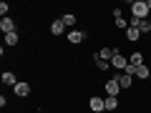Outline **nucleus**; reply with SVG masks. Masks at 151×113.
I'll return each mask as SVG.
<instances>
[{
	"label": "nucleus",
	"instance_id": "nucleus-9",
	"mask_svg": "<svg viewBox=\"0 0 151 113\" xmlns=\"http://www.w3.org/2000/svg\"><path fill=\"white\" fill-rule=\"evenodd\" d=\"M129 63L139 68V65H144V63H146V58H144V53H141V50H136V53H131V55H129Z\"/></svg>",
	"mask_w": 151,
	"mask_h": 113
},
{
	"label": "nucleus",
	"instance_id": "nucleus-5",
	"mask_svg": "<svg viewBox=\"0 0 151 113\" xmlns=\"http://www.w3.org/2000/svg\"><path fill=\"white\" fill-rule=\"evenodd\" d=\"M126 65H129V58H126L124 53H116V55H113L111 68H116V70H121V73H124V68H126Z\"/></svg>",
	"mask_w": 151,
	"mask_h": 113
},
{
	"label": "nucleus",
	"instance_id": "nucleus-17",
	"mask_svg": "<svg viewBox=\"0 0 151 113\" xmlns=\"http://www.w3.org/2000/svg\"><path fill=\"white\" fill-rule=\"evenodd\" d=\"M60 20H63V25H65V28H73L76 23H78V18H76L73 13H65V15L60 18Z\"/></svg>",
	"mask_w": 151,
	"mask_h": 113
},
{
	"label": "nucleus",
	"instance_id": "nucleus-26",
	"mask_svg": "<svg viewBox=\"0 0 151 113\" xmlns=\"http://www.w3.org/2000/svg\"><path fill=\"white\" fill-rule=\"evenodd\" d=\"M149 81H151V78H149Z\"/></svg>",
	"mask_w": 151,
	"mask_h": 113
},
{
	"label": "nucleus",
	"instance_id": "nucleus-13",
	"mask_svg": "<svg viewBox=\"0 0 151 113\" xmlns=\"http://www.w3.org/2000/svg\"><path fill=\"white\" fill-rule=\"evenodd\" d=\"M119 83H121V88H131L134 86V75H126V73H119Z\"/></svg>",
	"mask_w": 151,
	"mask_h": 113
},
{
	"label": "nucleus",
	"instance_id": "nucleus-3",
	"mask_svg": "<svg viewBox=\"0 0 151 113\" xmlns=\"http://www.w3.org/2000/svg\"><path fill=\"white\" fill-rule=\"evenodd\" d=\"M88 108H91L93 113H103V111H106V98L91 96V98H88Z\"/></svg>",
	"mask_w": 151,
	"mask_h": 113
},
{
	"label": "nucleus",
	"instance_id": "nucleus-1",
	"mask_svg": "<svg viewBox=\"0 0 151 113\" xmlns=\"http://www.w3.org/2000/svg\"><path fill=\"white\" fill-rule=\"evenodd\" d=\"M131 5V15L134 18H141V20H146V18H149V5H146L144 0H134V3H129Z\"/></svg>",
	"mask_w": 151,
	"mask_h": 113
},
{
	"label": "nucleus",
	"instance_id": "nucleus-20",
	"mask_svg": "<svg viewBox=\"0 0 151 113\" xmlns=\"http://www.w3.org/2000/svg\"><path fill=\"white\" fill-rule=\"evenodd\" d=\"M8 10H10V5L3 0V3H0V18H8Z\"/></svg>",
	"mask_w": 151,
	"mask_h": 113
},
{
	"label": "nucleus",
	"instance_id": "nucleus-7",
	"mask_svg": "<svg viewBox=\"0 0 151 113\" xmlns=\"http://www.w3.org/2000/svg\"><path fill=\"white\" fill-rule=\"evenodd\" d=\"M13 93H15L18 98H25V96H30V83H28V81H20L15 88H13Z\"/></svg>",
	"mask_w": 151,
	"mask_h": 113
},
{
	"label": "nucleus",
	"instance_id": "nucleus-15",
	"mask_svg": "<svg viewBox=\"0 0 151 113\" xmlns=\"http://www.w3.org/2000/svg\"><path fill=\"white\" fill-rule=\"evenodd\" d=\"M139 38H141V30H139V28H129V30H126V40H129V43H136Z\"/></svg>",
	"mask_w": 151,
	"mask_h": 113
},
{
	"label": "nucleus",
	"instance_id": "nucleus-2",
	"mask_svg": "<svg viewBox=\"0 0 151 113\" xmlns=\"http://www.w3.org/2000/svg\"><path fill=\"white\" fill-rule=\"evenodd\" d=\"M124 91L119 83V75H113V78H108L106 81V96H113V98H119V93Z\"/></svg>",
	"mask_w": 151,
	"mask_h": 113
},
{
	"label": "nucleus",
	"instance_id": "nucleus-11",
	"mask_svg": "<svg viewBox=\"0 0 151 113\" xmlns=\"http://www.w3.org/2000/svg\"><path fill=\"white\" fill-rule=\"evenodd\" d=\"M136 78H139V81H146V78H151V68L149 65H139V68H136Z\"/></svg>",
	"mask_w": 151,
	"mask_h": 113
},
{
	"label": "nucleus",
	"instance_id": "nucleus-19",
	"mask_svg": "<svg viewBox=\"0 0 151 113\" xmlns=\"http://www.w3.org/2000/svg\"><path fill=\"white\" fill-rule=\"evenodd\" d=\"M113 23H116V28H121V30H124V33L129 30V23H126L124 18H116V20H113Z\"/></svg>",
	"mask_w": 151,
	"mask_h": 113
},
{
	"label": "nucleus",
	"instance_id": "nucleus-18",
	"mask_svg": "<svg viewBox=\"0 0 151 113\" xmlns=\"http://www.w3.org/2000/svg\"><path fill=\"white\" fill-rule=\"evenodd\" d=\"M93 63H96V68H98V70H108V68H111V63H106V60L96 58V55H93Z\"/></svg>",
	"mask_w": 151,
	"mask_h": 113
},
{
	"label": "nucleus",
	"instance_id": "nucleus-10",
	"mask_svg": "<svg viewBox=\"0 0 151 113\" xmlns=\"http://www.w3.org/2000/svg\"><path fill=\"white\" fill-rule=\"evenodd\" d=\"M3 83H5V86H13V88H15L20 81L15 78V73H13V70H5V73H3Z\"/></svg>",
	"mask_w": 151,
	"mask_h": 113
},
{
	"label": "nucleus",
	"instance_id": "nucleus-21",
	"mask_svg": "<svg viewBox=\"0 0 151 113\" xmlns=\"http://www.w3.org/2000/svg\"><path fill=\"white\" fill-rule=\"evenodd\" d=\"M124 73H126V75H136V65H131V63H129V65L124 68Z\"/></svg>",
	"mask_w": 151,
	"mask_h": 113
},
{
	"label": "nucleus",
	"instance_id": "nucleus-8",
	"mask_svg": "<svg viewBox=\"0 0 151 113\" xmlns=\"http://www.w3.org/2000/svg\"><path fill=\"white\" fill-rule=\"evenodd\" d=\"M0 30H3V35L15 33V23H13V18H0Z\"/></svg>",
	"mask_w": 151,
	"mask_h": 113
},
{
	"label": "nucleus",
	"instance_id": "nucleus-14",
	"mask_svg": "<svg viewBox=\"0 0 151 113\" xmlns=\"http://www.w3.org/2000/svg\"><path fill=\"white\" fill-rule=\"evenodd\" d=\"M18 43H20V35H18V33H8L5 35V45L8 48H15Z\"/></svg>",
	"mask_w": 151,
	"mask_h": 113
},
{
	"label": "nucleus",
	"instance_id": "nucleus-25",
	"mask_svg": "<svg viewBox=\"0 0 151 113\" xmlns=\"http://www.w3.org/2000/svg\"><path fill=\"white\" fill-rule=\"evenodd\" d=\"M149 33H151V28H149Z\"/></svg>",
	"mask_w": 151,
	"mask_h": 113
},
{
	"label": "nucleus",
	"instance_id": "nucleus-6",
	"mask_svg": "<svg viewBox=\"0 0 151 113\" xmlns=\"http://www.w3.org/2000/svg\"><path fill=\"white\" fill-rule=\"evenodd\" d=\"M86 40V33L83 30H68V43L70 45H81Z\"/></svg>",
	"mask_w": 151,
	"mask_h": 113
},
{
	"label": "nucleus",
	"instance_id": "nucleus-22",
	"mask_svg": "<svg viewBox=\"0 0 151 113\" xmlns=\"http://www.w3.org/2000/svg\"><path fill=\"white\" fill-rule=\"evenodd\" d=\"M111 15H113V20H116V18H124L121 15V8H111Z\"/></svg>",
	"mask_w": 151,
	"mask_h": 113
},
{
	"label": "nucleus",
	"instance_id": "nucleus-4",
	"mask_svg": "<svg viewBox=\"0 0 151 113\" xmlns=\"http://www.w3.org/2000/svg\"><path fill=\"white\" fill-rule=\"evenodd\" d=\"M116 53H119V48H108V45H103V48H101V50H96L93 55H96V58H101V60H106V63H111Z\"/></svg>",
	"mask_w": 151,
	"mask_h": 113
},
{
	"label": "nucleus",
	"instance_id": "nucleus-16",
	"mask_svg": "<svg viewBox=\"0 0 151 113\" xmlns=\"http://www.w3.org/2000/svg\"><path fill=\"white\" fill-rule=\"evenodd\" d=\"M111 111H119V98L106 96V113H111Z\"/></svg>",
	"mask_w": 151,
	"mask_h": 113
},
{
	"label": "nucleus",
	"instance_id": "nucleus-23",
	"mask_svg": "<svg viewBox=\"0 0 151 113\" xmlns=\"http://www.w3.org/2000/svg\"><path fill=\"white\" fill-rule=\"evenodd\" d=\"M146 5H149V10H151V0H149V3H146Z\"/></svg>",
	"mask_w": 151,
	"mask_h": 113
},
{
	"label": "nucleus",
	"instance_id": "nucleus-12",
	"mask_svg": "<svg viewBox=\"0 0 151 113\" xmlns=\"http://www.w3.org/2000/svg\"><path fill=\"white\" fill-rule=\"evenodd\" d=\"M50 33H53V35H63V33H65V25H63V20H60V18L50 23Z\"/></svg>",
	"mask_w": 151,
	"mask_h": 113
},
{
	"label": "nucleus",
	"instance_id": "nucleus-24",
	"mask_svg": "<svg viewBox=\"0 0 151 113\" xmlns=\"http://www.w3.org/2000/svg\"><path fill=\"white\" fill-rule=\"evenodd\" d=\"M35 113H40V111H35Z\"/></svg>",
	"mask_w": 151,
	"mask_h": 113
}]
</instances>
